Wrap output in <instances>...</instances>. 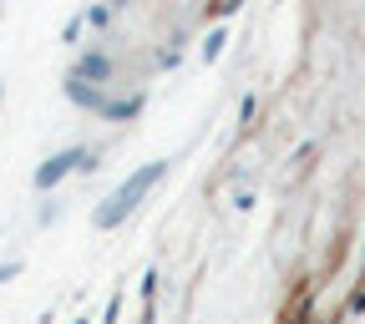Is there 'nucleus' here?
I'll use <instances>...</instances> for the list:
<instances>
[{
	"instance_id": "obj_3",
	"label": "nucleus",
	"mask_w": 365,
	"mask_h": 324,
	"mask_svg": "<svg viewBox=\"0 0 365 324\" xmlns=\"http://www.w3.org/2000/svg\"><path fill=\"white\" fill-rule=\"evenodd\" d=\"M117 76V61L107 56V51H86L76 66H71V81H86V86H102V81H112Z\"/></svg>"
},
{
	"instance_id": "obj_7",
	"label": "nucleus",
	"mask_w": 365,
	"mask_h": 324,
	"mask_svg": "<svg viewBox=\"0 0 365 324\" xmlns=\"http://www.w3.org/2000/svg\"><path fill=\"white\" fill-rule=\"evenodd\" d=\"M16 273H21V263H0V284H6V279H16Z\"/></svg>"
},
{
	"instance_id": "obj_6",
	"label": "nucleus",
	"mask_w": 365,
	"mask_h": 324,
	"mask_svg": "<svg viewBox=\"0 0 365 324\" xmlns=\"http://www.w3.org/2000/svg\"><path fill=\"white\" fill-rule=\"evenodd\" d=\"M153 299H158V273H148V279H143V304H148V314H153Z\"/></svg>"
},
{
	"instance_id": "obj_8",
	"label": "nucleus",
	"mask_w": 365,
	"mask_h": 324,
	"mask_svg": "<svg viewBox=\"0 0 365 324\" xmlns=\"http://www.w3.org/2000/svg\"><path fill=\"white\" fill-rule=\"evenodd\" d=\"M0 102H6V86H0Z\"/></svg>"
},
{
	"instance_id": "obj_9",
	"label": "nucleus",
	"mask_w": 365,
	"mask_h": 324,
	"mask_svg": "<svg viewBox=\"0 0 365 324\" xmlns=\"http://www.w3.org/2000/svg\"><path fill=\"white\" fill-rule=\"evenodd\" d=\"M81 324H86V319H81Z\"/></svg>"
},
{
	"instance_id": "obj_2",
	"label": "nucleus",
	"mask_w": 365,
	"mask_h": 324,
	"mask_svg": "<svg viewBox=\"0 0 365 324\" xmlns=\"http://www.w3.org/2000/svg\"><path fill=\"white\" fill-rule=\"evenodd\" d=\"M91 167H97V152H91V147H66V152L46 157V162L36 167V188H41V193H51L66 172H91Z\"/></svg>"
},
{
	"instance_id": "obj_4",
	"label": "nucleus",
	"mask_w": 365,
	"mask_h": 324,
	"mask_svg": "<svg viewBox=\"0 0 365 324\" xmlns=\"http://www.w3.org/2000/svg\"><path fill=\"white\" fill-rule=\"evenodd\" d=\"M66 97H71L76 107H86V112H97V117H102V107L112 102V97H102V91L86 86V81H66Z\"/></svg>"
},
{
	"instance_id": "obj_1",
	"label": "nucleus",
	"mask_w": 365,
	"mask_h": 324,
	"mask_svg": "<svg viewBox=\"0 0 365 324\" xmlns=\"http://www.w3.org/2000/svg\"><path fill=\"white\" fill-rule=\"evenodd\" d=\"M163 172H168V157H158V162H148V167H137V172L122 182V188H117V193L97 208V228H117V223H122L137 203H143V198L158 188V177H163Z\"/></svg>"
},
{
	"instance_id": "obj_5",
	"label": "nucleus",
	"mask_w": 365,
	"mask_h": 324,
	"mask_svg": "<svg viewBox=\"0 0 365 324\" xmlns=\"http://www.w3.org/2000/svg\"><path fill=\"white\" fill-rule=\"evenodd\" d=\"M223 41H228V31L218 26V31H208V41H203V61H218L223 56Z\"/></svg>"
}]
</instances>
